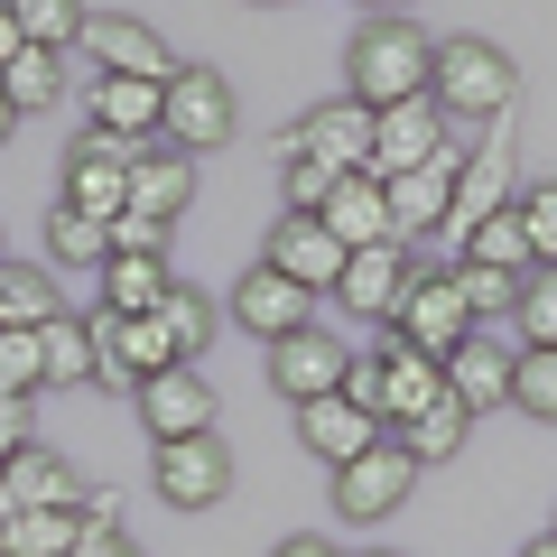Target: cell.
Returning a JSON list of instances; mask_svg holds the SVG:
<instances>
[{"label":"cell","mask_w":557,"mask_h":557,"mask_svg":"<svg viewBox=\"0 0 557 557\" xmlns=\"http://www.w3.org/2000/svg\"><path fill=\"white\" fill-rule=\"evenodd\" d=\"M465 428H474V409H465V399H456V391H446V399H437V409H418V418H409V428H391V437H399V446H409V456H418V465H446V456H456V446H465Z\"/></svg>","instance_id":"f1b7e54d"},{"label":"cell","mask_w":557,"mask_h":557,"mask_svg":"<svg viewBox=\"0 0 557 557\" xmlns=\"http://www.w3.org/2000/svg\"><path fill=\"white\" fill-rule=\"evenodd\" d=\"M344 372H354V354H344V344L325 335V325H307V335L270 344V391L288 399V409H307V399L344 391Z\"/></svg>","instance_id":"5bb4252c"},{"label":"cell","mask_w":557,"mask_h":557,"mask_svg":"<svg viewBox=\"0 0 557 557\" xmlns=\"http://www.w3.org/2000/svg\"><path fill=\"white\" fill-rule=\"evenodd\" d=\"M0 10H20V0H0Z\"/></svg>","instance_id":"816d5d0a"},{"label":"cell","mask_w":557,"mask_h":557,"mask_svg":"<svg viewBox=\"0 0 557 557\" xmlns=\"http://www.w3.org/2000/svg\"><path fill=\"white\" fill-rule=\"evenodd\" d=\"M121 511H131V502H121L112 483H94V493H84V511H75V520H84V530L102 539V530H121Z\"/></svg>","instance_id":"60d3db41"},{"label":"cell","mask_w":557,"mask_h":557,"mask_svg":"<svg viewBox=\"0 0 557 557\" xmlns=\"http://www.w3.org/2000/svg\"><path fill=\"white\" fill-rule=\"evenodd\" d=\"M223 493H233V456H223L214 428H205V437H168V446H159V502H177V511H214Z\"/></svg>","instance_id":"7c38bea8"},{"label":"cell","mask_w":557,"mask_h":557,"mask_svg":"<svg viewBox=\"0 0 557 557\" xmlns=\"http://www.w3.org/2000/svg\"><path fill=\"white\" fill-rule=\"evenodd\" d=\"M38 344H47V381H57V391H75V381H94V372H102L94 317H47V325H38Z\"/></svg>","instance_id":"484cf974"},{"label":"cell","mask_w":557,"mask_h":557,"mask_svg":"<svg viewBox=\"0 0 557 557\" xmlns=\"http://www.w3.org/2000/svg\"><path fill=\"white\" fill-rule=\"evenodd\" d=\"M344 94L354 102H372V112H391V102H409V94H428L437 84V38L409 20V10H391V20H362L354 28V47H344Z\"/></svg>","instance_id":"6da1fadb"},{"label":"cell","mask_w":557,"mask_h":557,"mask_svg":"<svg viewBox=\"0 0 557 557\" xmlns=\"http://www.w3.org/2000/svg\"><path fill=\"white\" fill-rule=\"evenodd\" d=\"M511 409H530L539 428H557V344H520V391Z\"/></svg>","instance_id":"d590c367"},{"label":"cell","mask_w":557,"mask_h":557,"mask_svg":"<svg viewBox=\"0 0 557 557\" xmlns=\"http://www.w3.org/2000/svg\"><path fill=\"white\" fill-rule=\"evenodd\" d=\"M94 278H102V307H112V317H159L168 288H177V278H168V251H112Z\"/></svg>","instance_id":"603a6c76"},{"label":"cell","mask_w":557,"mask_h":557,"mask_svg":"<svg viewBox=\"0 0 557 557\" xmlns=\"http://www.w3.org/2000/svg\"><path fill=\"white\" fill-rule=\"evenodd\" d=\"M0 317H10V325H47V317H65L57 278H47V270H20V260H0Z\"/></svg>","instance_id":"1f68e13d"},{"label":"cell","mask_w":557,"mask_h":557,"mask_svg":"<svg viewBox=\"0 0 557 557\" xmlns=\"http://www.w3.org/2000/svg\"><path fill=\"white\" fill-rule=\"evenodd\" d=\"M159 112H168V84H149V75H94V131L149 139V131H159Z\"/></svg>","instance_id":"cb8c5ba5"},{"label":"cell","mask_w":557,"mask_h":557,"mask_svg":"<svg viewBox=\"0 0 557 557\" xmlns=\"http://www.w3.org/2000/svg\"><path fill=\"white\" fill-rule=\"evenodd\" d=\"M10 139H20V102L0 94V149H10Z\"/></svg>","instance_id":"7dc6e473"},{"label":"cell","mask_w":557,"mask_h":557,"mask_svg":"<svg viewBox=\"0 0 557 557\" xmlns=\"http://www.w3.org/2000/svg\"><path fill=\"white\" fill-rule=\"evenodd\" d=\"M223 307H233V325H242V335H260V344H288V335H307V325H317V288H298V278L270 270V260H260V270H242Z\"/></svg>","instance_id":"277c9868"},{"label":"cell","mask_w":557,"mask_h":557,"mask_svg":"<svg viewBox=\"0 0 557 557\" xmlns=\"http://www.w3.org/2000/svg\"><path fill=\"white\" fill-rule=\"evenodd\" d=\"M75 557H139V548H131V539H121V530H102V539L84 530V539H75Z\"/></svg>","instance_id":"ee69618b"},{"label":"cell","mask_w":557,"mask_h":557,"mask_svg":"<svg viewBox=\"0 0 557 557\" xmlns=\"http://www.w3.org/2000/svg\"><path fill=\"white\" fill-rule=\"evenodd\" d=\"M465 260H493V270H539V251H530V223H520V205L483 214L474 233H465Z\"/></svg>","instance_id":"4dcf8cb0"},{"label":"cell","mask_w":557,"mask_h":557,"mask_svg":"<svg viewBox=\"0 0 557 557\" xmlns=\"http://www.w3.org/2000/svg\"><path fill=\"white\" fill-rule=\"evenodd\" d=\"M28 446V391H0V456Z\"/></svg>","instance_id":"7bdbcfd3"},{"label":"cell","mask_w":557,"mask_h":557,"mask_svg":"<svg viewBox=\"0 0 557 557\" xmlns=\"http://www.w3.org/2000/svg\"><path fill=\"white\" fill-rule=\"evenodd\" d=\"M288 131H298V139H307V149H317L325 168H344V177H354V168H372L381 112H372V102H354V94H335V102H317V112H298V121H288Z\"/></svg>","instance_id":"e0dca14e"},{"label":"cell","mask_w":557,"mask_h":557,"mask_svg":"<svg viewBox=\"0 0 557 557\" xmlns=\"http://www.w3.org/2000/svg\"><path fill=\"white\" fill-rule=\"evenodd\" d=\"M112 251H168V223L139 214V205H121V214H112Z\"/></svg>","instance_id":"ab89813d"},{"label":"cell","mask_w":557,"mask_h":557,"mask_svg":"<svg viewBox=\"0 0 557 557\" xmlns=\"http://www.w3.org/2000/svg\"><path fill=\"white\" fill-rule=\"evenodd\" d=\"M260 260H270V270H288L298 288H317V298H335V278H344V260H354V242H335V223H325V214H278Z\"/></svg>","instance_id":"9c48e42d"},{"label":"cell","mask_w":557,"mask_h":557,"mask_svg":"<svg viewBox=\"0 0 557 557\" xmlns=\"http://www.w3.org/2000/svg\"><path fill=\"white\" fill-rule=\"evenodd\" d=\"M391 10H409V0H362V20H391Z\"/></svg>","instance_id":"c3c4849f"},{"label":"cell","mask_w":557,"mask_h":557,"mask_svg":"<svg viewBox=\"0 0 557 557\" xmlns=\"http://www.w3.org/2000/svg\"><path fill=\"white\" fill-rule=\"evenodd\" d=\"M362 557H399V548H362Z\"/></svg>","instance_id":"f907efd6"},{"label":"cell","mask_w":557,"mask_h":557,"mask_svg":"<svg viewBox=\"0 0 557 557\" xmlns=\"http://www.w3.org/2000/svg\"><path fill=\"white\" fill-rule=\"evenodd\" d=\"M409 288H418L409 242H362V251L344 260V278H335V307L362 317V325H391L399 307H409Z\"/></svg>","instance_id":"3957f363"},{"label":"cell","mask_w":557,"mask_h":557,"mask_svg":"<svg viewBox=\"0 0 557 557\" xmlns=\"http://www.w3.org/2000/svg\"><path fill=\"white\" fill-rule=\"evenodd\" d=\"M278 186H288V214H325V196L344 186V168H325L298 131H278Z\"/></svg>","instance_id":"83f0119b"},{"label":"cell","mask_w":557,"mask_h":557,"mask_svg":"<svg viewBox=\"0 0 557 557\" xmlns=\"http://www.w3.org/2000/svg\"><path fill=\"white\" fill-rule=\"evenodd\" d=\"M0 325H10V317H0Z\"/></svg>","instance_id":"f5cc1de1"},{"label":"cell","mask_w":557,"mask_h":557,"mask_svg":"<svg viewBox=\"0 0 557 557\" xmlns=\"http://www.w3.org/2000/svg\"><path fill=\"white\" fill-rule=\"evenodd\" d=\"M139 428H149V437H205V428H214V381L196 372V362H168V372H149L139 381Z\"/></svg>","instance_id":"8fae6325"},{"label":"cell","mask_w":557,"mask_h":557,"mask_svg":"<svg viewBox=\"0 0 557 557\" xmlns=\"http://www.w3.org/2000/svg\"><path fill=\"white\" fill-rule=\"evenodd\" d=\"M399 344H418V354H456L465 335H483V317H474V298H465V278L456 270H418V288H409V307H399Z\"/></svg>","instance_id":"5b68a950"},{"label":"cell","mask_w":557,"mask_h":557,"mask_svg":"<svg viewBox=\"0 0 557 557\" xmlns=\"http://www.w3.org/2000/svg\"><path fill=\"white\" fill-rule=\"evenodd\" d=\"M446 391L465 399V409H511L520 391V354L502 335H465L456 354H446Z\"/></svg>","instance_id":"d6986e66"},{"label":"cell","mask_w":557,"mask_h":557,"mask_svg":"<svg viewBox=\"0 0 557 557\" xmlns=\"http://www.w3.org/2000/svg\"><path fill=\"white\" fill-rule=\"evenodd\" d=\"M428 94H437L465 131H483V121H502V112L520 102V65L502 57L493 38H446V47H437V84H428Z\"/></svg>","instance_id":"7a4b0ae2"},{"label":"cell","mask_w":557,"mask_h":557,"mask_svg":"<svg viewBox=\"0 0 557 557\" xmlns=\"http://www.w3.org/2000/svg\"><path fill=\"white\" fill-rule=\"evenodd\" d=\"M0 94L20 102V121L47 112V102L65 94V57H57V47H20V57H10V75H0Z\"/></svg>","instance_id":"f546056e"},{"label":"cell","mask_w":557,"mask_h":557,"mask_svg":"<svg viewBox=\"0 0 557 557\" xmlns=\"http://www.w3.org/2000/svg\"><path fill=\"white\" fill-rule=\"evenodd\" d=\"M446 139H456V112L437 94H409L381 112V139H372V177H409V168L446 159Z\"/></svg>","instance_id":"8992f818"},{"label":"cell","mask_w":557,"mask_h":557,"mask_svg":"<svg viewBox=\"0 0 557 557\" xmlns=\"http://www.w3.org/2000/svg\"><path fill=\"white\" fill-rule=\"evenodd\" d=\"M0 511H75V474L65 456H47L38 437L20 456H0Z\"/></svg>","instance_id":"44dd1931"},{"label":"cell","mask_w":557,"mask_h":557,"mask_svg":"<svg viewBox=\"0 0 557 557\" xmlns=\"http://www.w3.org/2000/svg\"><path fill=\"white\" fill-rule=\"evenodd\" d=\"M159 325H168V344H177V354L196 362L205 344H214V298H205V288H186V278H177V288H168V307H159Z\"/></svg>","instance_id":"836d02e7"},{"label":"cell","mask_w":557,"mask_h":557,"mask_svg":"<svg viewBox=\"0 0 557 557\" xmlns=\"http://www.w3.org/2000/svg\"><path fill=\"white\" fill-rule=\"evenodd\" d=\"M325 223H335V242H399V214H391V177H372V168H354V177L325 196Z\"/></svg>","instance_id":"7402d4cb"},{"label":"cell","mask_w":557,"mask_h":557,"mask_svg":"<svg viewBox=\"0 0 557 557\" xmlns=\"http://www.w3.org/2000/svg\"><path fill=\"white\" fill-rule=\"evenodd\" d=\"M437 399H446V354H418V344H391L381 354V428H409Z\"/></svg>","instance_id":"ffe728a7"},{"label":"cell","mask_w":557,"mask_h":557,"mask_svg":"<svg viewBox=\"0 0 557 557\" xmlns=\"http://www.w3.org/2000/svg\"><path fill=\"white\" fill-rule=\"evenodd\" d=\"M0 391H28V399L47 391V344H38V325H0Z\"/></svg>","instance_id":"8d00e7d4"},{"label":"cell","mask_w":557,"mask_h":557,"mask_svg":"<svg viewBox=\"0 0 557 557\" xmlns=\"http://www.w3.org/2000/svg\"><path fill=\"white\" fill-rule=\"evenodd\" d=\"M344 399H362V409L381 418V354H354V372H344Z\"/></svg>","instance_id":"b9f144b4"},{"label":"cell","mask_w":557,"mask_h":557,"mask_svg":"<svg viewBox=\"0 0 557 557\" xmlns=\"http://www.w3.org/2000/svg\"><path fill=\"white\" fill-rule=\"evenodd\" d=\"M520 557H557V530H548V539H530V548H520Z\"/></svg>","instance_id":"681fc988"},{"label":"cell","mask_w":557,"mask_h":557,"mask_svg":"<svg viewBox=\"0 0 557 557\" xmlns=\"http://www.w3.org/2000/svg\"><path fill=\"white\" fill-rule=\"evenodd\" d=\"M381 437H391V428H381L362 399H344V391H325V399H307V409H298V446L317 465H354V456H372Z\"/></svg>","instance_id":"2e32d148"},{"label":"cell","mask_w":557,"mask_h":557,"mask_svg":"<svg viewBox=\"0 0 557 557\" xmlns=\"http://www.w3.org/2000/svg\"><path fill=\"white\" fill-rule=\"evenodd\" d=\"M94 344H102V372H94V381H112V391H139L149 372L186 362L177 344H168L159 317H112V307H94Z\"/></svg>","instance_id":"30bf717a"},{"label":"cell","mask_w":557,"mask_h":557,"mask_svg":"<svg viewBox=\"0 0 557 557\" xmlns=\"http://www.w3.org/2000/svg\"><path fill=\"white\" fill-rule=\"evenodd\" d=\"M520 223H530V251H539V270H557V177L520 186Z\"/></svg>","instance_id":"f35d334b"},{"label":"cell","mask_w":557,"mask_h":557,"mask_svg":"<svg viewBox=\"0 0 557 557\" xmlns=\"http://www.w3.org/2000/svg\"><path fill=\"white\" fill-rule=\"evenodd\" d=\"M159 131L177 139V149H223V139H233V84H223L214 65H177Z\"/></svg>","instance_id":"ba28073f"},{"label":"cell","mask_w":557,"mask_h":557,"mask_svg":"<svg viewBox=\"0 0 557 557\" xmlns=\"http://www.w3.org/2000/svg\"><path fill=\"white\" fill-rule=\"evenodd\" d=\"M28 47V28H20V10H0V75H10V57Z\"/></svg>","instance_id":"f6af8a7d"},{"label":"cell","mask_w":557,"mask_h":557,"mask_svg":"<svg viewBox=\"0 0 557 557\" xmlns=\"http://www.w3.org/2000/svg\"><path fill=\"white\" fill-rule=\"evenodd\" d=\"M548 530H557V520H548Z\"/></svg>","instance_id":"db71d44e"},{"label":"cell","mask_w":557,"mask_h":557,"mask_svg":"<svg viewBox=\"0 0 557 557\" xmlns=\"http://www.w3.org/2000/svg\"><path fill=\"white\" fill-rule=\"evenodd\" d=\"M65 205H84V214L112 223L121 205H131V139L84 131V139H75V159H65Z\"/></svg>","instance_id":"9a60e30c"},{"label":"cell","mask_w":557,"mask_h":557,"mask_svg":"<svg viewBox=\"0 0 557 557\" xmlns=\"http://www.w3.org/2000/svg\"><path fill=\"white\" fill-rule=\"evenodd\" d=\"M75 511H0V557H75Z\"/></svg>","instance_id":"4316f807"},{"label":"cell","mask_w":557,"mask_h":557,"mask_svg":"<svg viewBox=\"0 0 557 557\" xmlns=\"http://www.w3.org/2000/svg\"><path fill=\"white\" fill-rule=\"evenodd\" d=\"M75 47L102 65V75H149V84L177 75V57L159 47V28H149V20H121V10H112V20H84V38H75Z\"/></svg>","instance_id":"ac0fdd59"},{"label":"cell","mask_w":557,"mask_h":557,"mask_svg":"<svg viewBox=\"0 0 557 557\" xmlns=\"http://www.w3.org/2000/svg\"><path fill=\"white\" fill-rule=\"evenodd\" d=\"M47 260H57V270H102V260H112V223L84 214V205H57V214H47Z\"/></svg>","instance_id":"d4e9b609"},{"label":"cell","mask_w":557,"mask_h":557,"mask_svg":"<svg viewBox=\"0 0 557 557\" xmlns=\"http://www.w3.org/2000/svg\"><path fill=\"white\" fill-rule=\"evenodd\" d=\"M84 0H20V28H28V47H57V57H75V38H84Z\"/></svg>","instance_id":"e575fe53"},{"label":"cell","mask_w":557,"mask_h":557,"mask_svg":"<svg viewBox=\"0 0 557 557\" xmlns=\"http://www.w3.org/2000/svg\"><path fill=\"white\" fill-rule=\"evenodd\" d=\"M520 344H557V270H530L520 278Z\"/></svg>","instance_id":"74e56055"},{"label":"cell","mask_w":557,"mask_h":557,"mask_svg":"<svg viewBox=\"0 0 557 557\" xmlns=\"http://www.w3.org/2000/svg\"><path fill=\"white\" fill-rule=\"evenodd\" d=\"M409 483H418V456L399 437H381L372 456L335 465V511L344 520H391V511H409Z\"/></svg>","instance_id":"52a82bcc"},{"label":"cell","mask_w":557,"mask_h":557,"mask_svg":"<svg viewBox=\"0 0 557 557\" xmlns=\"http://www.w3.org/2000/svg\"><path fill=\"white\" fill-rule=\"evenodd\" d=\"M131 205H139V214H159V223H177L186 205H196V149H177L168 131L131 139Z\"/></svg>","instance_id":"4fadbf2b"},{"label":"cell","mask_w":557,"mask_h":557,"mask_svg":"<svg viewBox=\"0 0 557 557\" xmlns=\"http://www.w3.org/2000/svg\"><path fill=\"white\" fill-rule=\"evenodd\" d=\"M270 557H344V548H325V539H278Z\"/></svg>","instance_id":"bcb514c9"},{"label":"cell","mask_w":557,"mask_h":557,"mask_svg":"<svg viewBox=\"0 0 557 557\" xmlns=\"http://www.w3.org/2000/svg\"><path fill=\"white\" fill-rule=\"evenodd\" d=\"M456 278H465V298H474V317H483V325H511V317H520V278H530V270H493V260H456Z\"/></svg>","instance_id":"d6a6232c"}]
</instances>
